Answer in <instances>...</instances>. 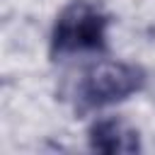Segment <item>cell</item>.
I'll use <instances>...</instances> for the list:
<instances>
[{"label":"cell","instance_id":"6da1fadb","mask_svg":"<svg viewBox=\"0 0 155 155\" xmlns=\"http://www.w3.org/2000/svg\"><path fill=\"white\" fill-rule=\"evenodd\" d=\"M107 24L109 17L87 0H75L61 10L53 34H51V56H70L82 51H104L107 48Z\"/></svg>","mask_w":155,"mask_h":155},{"label":"cell","instance_id":"7a4b0ae2","mask_svg":"<svg viewBox=\"0 0 155 155\" xmlns=\"http://www.w3.org/2000/svg\"><path fill=\"white\" fill-rule=\"evenodd\" d=\"M143 85H145L143 68L121 61H102L82 73L75 90L78 109L87 111V109H99L121 102L128 94L138 92Z\"/></svg>","mask_w":155,"mask_h":155},{"label":"cell","instance_id":"3957f363","mask_svg":"<svg viewBox=\"0 0 155 155\" xmlns=\"http://www.w3.org/2000/svg\"><path fill=\"white\" fill-rule=\"evenodd\" d=\"M90 145H92V150H99V153H136V150H140L138 131L116 116L99 119L92 124Z\"/></svg>","mask_w":155,"mask_h":155}]
</instances>
